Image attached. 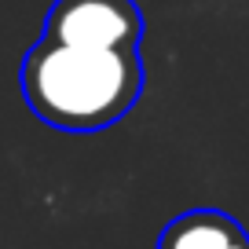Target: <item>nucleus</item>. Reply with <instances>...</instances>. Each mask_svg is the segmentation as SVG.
Here are the masks:
<instances>
[{"mask_svg": "<svg viewBox=\"0 0 249 249\" xmlns=\"http://www.w3.org/2000/svg\"><path fill=\"white\" fill-rule=\"evenodd\" d=\"M22 99L59 132H103L140 103L143 11L136 0H55L18 66Z\"/></svg>", "mask_w": 249, "mask_h": 249, "instance_id": "1", "label": "nucleus"}, {"mask_svg": "<svg viewBox=\"0 0 249 249\" xmlns=\"http://www.w3.org/2000/svg\"><path fill=\"white\" fill-rule=\"evenodd\" d=\"M158 249H249V234L224 209H191L169 220Z\"/></svg>", "mask_w": 249, "mask_h": 249, "instance_id": "2", "label": "nucleus"}]
</instances>
